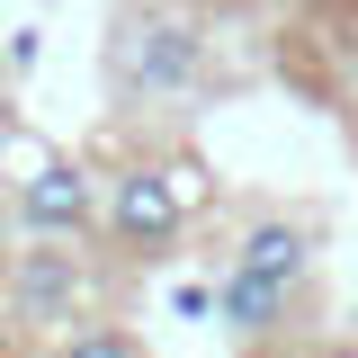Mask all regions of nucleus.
<instances>
[{"instance_id":"nucleus-1","label":"nucleus","mask_w":358,"mask_h":358,"mask_svg":"<svg viewBox=\"0 0 358 358\" xmlns=\"http://www.w3.org/2000/svg\"><path fill=\"white\" fill-rule=\"evenodd\" d=\"M206 81V36L179 9H126L108 36V90L126 108H171Z\"/></svg>"},{"instance_id":"nucleus-2","label":"nucleus","mask_w":358,"mask_h":358,"mask_svg":"<svg viewBox=\"0 0 358 358\" xmlns=\"http://www.w3.org/2000/svg\"><path fill=\"white\" fill-rule=\"evenodd\" d=\"M108 224H117L126 251L162 260V251L179 242V224H188V179H179V171H152V162L117 171V188H108Z\"/></svg>"},{"instance_id":"nucleus-3","label":"nucleus","mask_w":358,"mask_h":358,"mask_svg":"<svg viewBox=\"0 0 358 358\" xmlns=\"http://www.w3.org/2000/svg\"><path fill=\"white\" fill-rule=\"evenodd\" d=\"M18 233H36V242H63V233H81L90 224V171L81 162H45L27 188H18Z\"/></svg>"},{"instance_id":"nucleus-4","label":"nucleus","mask_w":358,"mask_h":358,"mask_svg":"<svg viewBox=\"0 0 358 358\" xmlns=\"http://www.w3.org/2000/svg\"><path fill=\"white\" fill-rule=\"evenodd\" d=\"M296 287L305 278H268V268H224V287H215V305H224V322L242 331V341H278L287 322H296Z\"/></svg>"},{"instance_id":"nucleus-5","label":"nucleus","mask_w":358,"mask_h":358,"mask_svg":"<svg viewBox=\"0 0 358 358\" xmlns=\"http://www.w3.org/2000/svg\"><path fill=\"white\" fill-rule=\"evenodd\" d=\"M72 296H81V260H72V251H18V268H9L18 322H63Z\"/></svg>"},{"instance_id":"nucleus-6","label":"nucleus","mask_w":358,"mask_h":358,"mask_svg":"<svg viewBox=\"0 0 358 358\" xmlns=\"http://www.w3.org/2000/svg\"><path fill=\"white\" fill-rule=\"evenodd\" d=\"M233 260H242V268H268V278H305V268H313V233L296 215H260V224H242Z\"/></svg>"},{"instance_id":"nucleus-7","label":"nucleus","mask_w":358,"mask_h":358,"mask_svg":"<svg viewBox=\"0 0 358 358\" xmlns=\"http://www.w3.org/2000/svg\"><path fill=\"white\" fill-rule=\"evenodd\" d=\"M54 358H143V341H134V331H117V322H90V331H72Z\"/></svg>"},{"instance_id":"nucleus-8","label":"nucleus","mask_w":358,"mask_h":358,"mask_svg":"<svg viewBox=\"0 0 358 358\" xmlns=\"http://www.w3.org/2000/svg\"><path fill=\"white\" fill-rule=\"evenodd\" d=\"M0 126H9V81H0Z\"/></svg>"},{"instance_id":"nucleus-9","label":"nucleus","mask_w":358,"mask_h":358,"mask_svg":"<svg viewBox=\"0 0 358 358\" xmlns=\"http://www.w3.org/2000/svg\"><path fill=\"white\" fill-rule=\"evenodd\" d=\"M0 233H9V197H0Z\"/></svg>"}]
</instances>
